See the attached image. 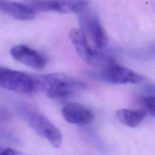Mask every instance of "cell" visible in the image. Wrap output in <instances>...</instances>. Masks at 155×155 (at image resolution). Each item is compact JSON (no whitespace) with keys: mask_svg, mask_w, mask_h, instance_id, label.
I'll list each match as a JSON object with an SVG mask.
<instances>
[{"mask_svg":"<svg viewBox=\"0 0 155 155\" xmlns=\"http://www.w3.org/2000/svg\"><path fill=\"white\" fill-rule=\"evenodd\" d=\"M40 90L51 99H62L72 96L86 87L79 79L62 73L39 76Z\"/></svg>","mask_w":155,"mask_h":155,"instance_id":"1","label":"cell"},{"mask_svg":"<svg viewBox=\"0 0 155 155\" xmlns=\"http://www.w3.org/2000/svg\"><path fill=\"white\" fill-rule=\"evenodd\" d=\"M0 86L18 93L32 94L40 90L39 76L1 68Z\"/></svg>","mask_w":155,"mask_h":155,"instance_id":"2","label":"cell"},{"mask_svg":"<svg viewBox=\"0 0 155 155\" xmlns=\"http://www.w3.org/2000/svg\"><path fill=\"white\" fill-rule=\"evenodd\" d=\"M68 35L78 55L89 65L103 68L115 64L110 56L93 49L81 30L71 28Z\"/></svg>","mask_w":155,"mask_h":155,"instance_id":"3","label":"cell"},{"mask_svg":"<svg viewBox=\"0 0 155 155\" xmlns=\"http://www.w3.org/2000/svg\"><path fill=\"white\" fill-rule=\"evenodd\" d=\"M79 21L81 30L88 42L90 41L97 49L105 48L108 43V38L96 13L87 7L79 13Z\"/></svg>","mask_w":155,"mask_h":155,"instance_id":"4","label":"cell"},{"mask_svg":"<svg viewBox=\"0 0 155 155\" xmlns=\"http://www.w3.org/2000/svg\"><path fill=\"white\" fill-rule=\"evenodd\" d=\"M88 74L97 79L113 84H138L144 80L139 73L116 64L100 70L89 71Z\"/></svg>","mask_w":155,"mask_h":155,"instance_id":"5","label":"cell"},{"mask_svg":"<svg viewBox=\"0 0 155 155\" xmlns=\"http://www.w3.org/2000/svg\"><path fill=\"white\" fill-rule=\"evenodd\" d=\"M27 119L31 128L39 136L47 139L54 148L61 146V132L45 116L39 112H31L28 114Z\"/></svg>","mask_w":155,"mask_h":155,"instance_id":"6","label":"cell"},{"mask_svg":"<svg viewBox=\"0 0 155 155\" xmlns=\"http://www.w3.org/2000/svg\"><path fill=\"white\" fill-rule=\"evenodd\" d=\"M35 12H56L61 13H80L88 7L85 1H31L27 2Z\"/></svg>","mask_w":155,"mask_h":155,"instance_id":"7","label":"cell"},{"mask_svg":"<svg viewBox=\"0 0 155 155\" xmlns=\"http://www.w3.org/2000/svg\"><path fill=\"white\" fill-rule=\"evenodd\" d=\"M12 57L18 62L35 69H41L46 64V59L36 50L24 44H19L10 49Z\"/></svg>","mask_w":155,"mask_h":155,"instance_id":"8","label":"cell"},{"mask_svg":"<svg viewBox=\"0 0 155 155\" xmlns=\"http://www.w3.org/2000/svg\"><path fill=\"white\" fill-rule=\"evenodd\" d=\"M62 114L68 122L76 125H86L92 121L93 113L84 105L78 103H69L62 109Z\"/></svg>","mask_w":155,"mask_h":155,"instance_id":"9","label":"cell"},{"mask_svg":"<svg viewBox=\"0 0 155 155\" xmlns=\"http://www.w3.org/2000/svg\"><path fill=\"white\" fill-rule=\"evenodd\" d=\"M0 11L16 19L22 21L33 19L36 16V12L27 4L13 1H0Z\"/></svg>","mask_w":155,"mask_h":155,"instance_id":"10","label":"cell"},{"mask_svg":"<svg viewBox=\"0 0 155 155\" xmlns=\"http://www.w3.org/2000/svg\"><path fill=\"white\" fill-rule=\"evenodd\" d=\"M145 111L143 110L120 109L116 111L117 119L123 124L131 128L138 126L145 117Z\"/></svg>","mask_w":155,"mask_h":155,"instance_id":"11","label":"cell"},{"mask_svg":"<svg viewBox=\"0 0 155 155\" xmlns=\"http://www.w3.org/2000/svg\"><path fill=\"white\" fill-rule=\"evenodd\" d=\"M134 57L139 59H151L155 58V41L150 42L132 53Z\"/></svg>","mask_w":155,"mask_h":155,"instance_id":"12","label":"cell"},{"mask_svg":"<svg viewBox=\"0 0 155 155\" xmlns=\"http://www.w3.org/2000/svg\"><path fill=\"white\" fill-rule=\"evenodd\" d=\"M141 103L146 110L154 117H155V96H150L140 99Z\"/></svg>","mask_w":155,"mask_h":155,"instance_id":"13","label":"cell"},{"mask_svg":"<svg viewBox=\"0 0 155 155\" xmlns=\"http://www.w3.org/2000/svg\"><path fill=\"white\" fill-rule=\"evenodd\" d=\"M0 155H24L21 152L10 148L0 147Z\"/></svg>","mask_w":155,"mask_h":155,"instance_id":"14","label":"cell"},{"mask_svg":"<svg viewBox=\"0 0 155 155\" xmlns=\"http://www.w3.org/2000/svg\"><path fill=\"white\" fill-rule=\"evenodd\" d=\"M145 90L153 96H155V85H149L145 87Z\"/></svg>","mask_w":155,"mask_h":155,"instance_id":"15","label":"cell"}]
</instances>
